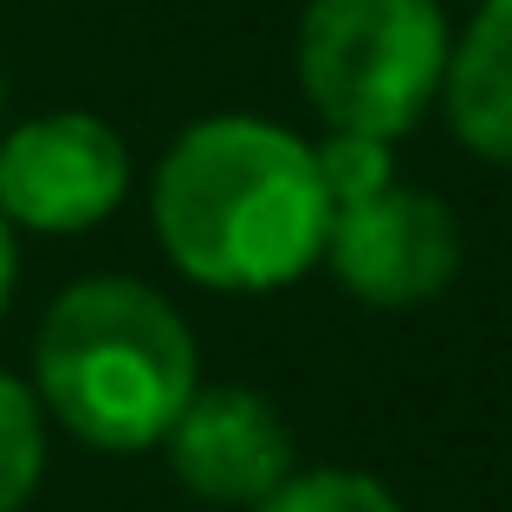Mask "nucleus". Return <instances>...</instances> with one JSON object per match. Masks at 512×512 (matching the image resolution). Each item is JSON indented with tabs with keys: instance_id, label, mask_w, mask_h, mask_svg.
Listing matches in <instances>:
<instances>
[{
	"instance_id": "1",
	"label": "nucleus",
	"mask_w": 512,
	"mask_h": 512,
	"mask_svg": "<svg viewBox=\"0 0 512 512\" xmlns=\"http://www.w3.org/2000/svg\"><path fill=\"white\" fill-rule=\"evenodd\" d=\"M150 221L169 266L208 292H279L325 260L318 150L266 117H201L156 163Z\"/></svg>"
},
{
	"instance_id": "2",
	"label": "nucleus",
	"mask_w": 512,
	"mask_h": 512,
	"mask_svg": "<svg viewBox=\"0 0 512 512\" xmlns=\"http://www.w3.org/2000/svg\"><path fill=\"white\" fill-rule=\"evenodd\" d=\"M195 389L201 350L188 318L156 286L124 273L65 286L33 338L39 409L98 454L156 448Z\"/></svg>"
},
{
	"instance_id": "3",
	"label": "nucleus",
	"mask_w": 512,
	"mask_h": 512,
	"mask_svg": "<svg viewBox=\"0 0 512 512\" xmlns=\"http://www.w3.org/2000/svg\"><path fill=\"white\" fill-rule=\"evenodd\" d=\"M435 0H312L299 20V85L331 130L409 137L448 78Z\"/></svg>"
},
{
	"instance_id": "4",
	"label": "nucleus",
	"mask_w": 512,
	"mask_h": 512,
	"mask_svg": "<svg viewBox=\"0 0 512 512\" xmlns=\"http://www.w3.org/2000/svg\"><path fill=\"white\" fill-rule=\"evenodd\" d=\"M325 266L350 299L376 312H409L454 286L461 273V221L428 188L383 182L376 195H357L331 208Z\"/></svg>"
},
{
	"instance_id": "5",
	"label": "nucleus",
	"mask_w": 512,
	"mask_h": 512,
	"mask_svg": "<svg viewBox=\"0 0 512 512\" xmlns=\"http://www.w3.org/2000/svg\"><path fill=\"white\" fill-rule=\"evenodd\" d=\"M130 195V150L104 117L46 111L0 137V214L26 234H91Z\"/></svg>"
},
{
	"instance_id": "6",
	"label": "nucleus",
	"mask_w": 512,
	"mask_h": 512,
	"mask_svg": "<svg viewBox=\"0 0 512 512\" xmlns=\"http://www.w3.org/2000/svg\"><path fill=\"white\" fill-rule=\"evenodd\" d=\"M169 467L195 500L208 506H260L279 480L299 467L286 415L273 409V396L247 383H201L188 396V409L175 415L163 435Z\"/></svg>"
},
{
	"instance_id": "7",
	"label": "nucleus",
	"mask_w": 512,
	"mask_h": 512,
	"mask_svg": "<svg viewBox=\"0 0 512 512\" xmlns=\"http://www.w3.org/2000/svg\"><path fill=\"white\" fill-rule=\"evenodd\" d=\"M441 104L480 163L512 169V0H487L474 13L467 39L448 52Z\"/></svg>"
},
{
	"instance_id": "8",
	"label": "nucleus",
	"mask_w": 512,
	"mask_h": 512,
	"mask_svg": "<svg viewBox=\"0 0 512 512\" xmlns=\"http://www.w3.org/2000/svg\"><path fill=\"white\" fill-rule=\"evenodd\" d=\"M46 480V409L33 383L0 370V512H20Z\"/></svg>"
},
{
	"instance_id": "9",
	"label": "nucleus",
	"mask_w": 512,
	"mask_h": 512,
	"mask_svg": "<svg viewBox=\"0 0 512 512\" xmlns=\"http://www.w3.org/2000/svg\"><path fill=\"white\" fill-rule=\"evenodd\" d=\"M253 512H409L376 474L357 467H292Z\"/></svg>"
},
{
	"instance_id": "10",
	"label": "nucleus",
	"mask_w": 512,
	"mask_h": 512,
	"mask_svg": "<svg viewBox=\"0 0 512 512\" xmlns=\"http://www.w3.org/2000/svg\"><path fill=\"white\" fill-rule=\"evenodd\" d=\"M13 279H20V247H13V221L0 214V318L13 305Z\"/></svg>"
},
{
	"instance_id": "11",
	"label": "nucleus",
	"mask_w": 512,
	"mask_h": 512,
	"mask_svg": "<svg viewBox=\"0 0 512 512\" xmlns=\"http://www.w3.org/2000/svg\"><path fill=\"white\" fill-rule=\"evenodd\" d=\"M0 117H7V78H0Z\"/></svg>"
}]
</instances>
